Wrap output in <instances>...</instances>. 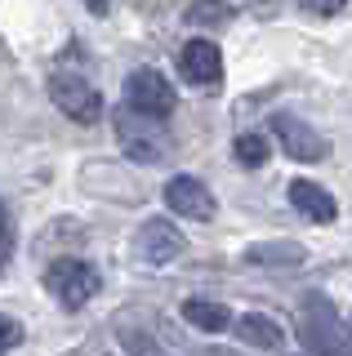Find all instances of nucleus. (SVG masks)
Returning a JSON list of instances; mask_svg holds the SVG:
<instances>
[{
	"label": "nucleus",
	"instance_id": "1",
	"mask_svg": "<svg viewBox=\"0 0 352 356\" xmlns=\"http://www.w3.org/2000/svg\"><path fill=\"white\" fill-rule=\"evenodd\" d=\"M299 343L307 356H348V325L321 289H307L299 303Z\"/></svg>",
	"mask_w": 352,
	"mask_h": 356
},
{
	"label": "nucleus",
	"instance_id": "2",
	"mask_svg": "<svg viewBox=\"0 0 352 356\" xmlns=\"http://www.w3.org/2000/svg\"><path fill=\"white\" fill-rule=\"evenodd\" d=\"M45 289L58 307H85L98 294V272L85 259H54L45 267Z\"/></svg>",
	"mask_w": 352,
	"mask_h": 356
},
{
	"label": "nucleus",
	"instance_id": "3",
	"mask_svg": "<svg viewBox=\"0 0 352 356\" xmlns=\"http://www.w3.org/2000/svg\"><path fill=\"white\" fill-rule=\"evenodd\" d=\"M49 98L67 120H76V125H94V120L103 116V94L76 72H54L49 76Z\"/></svg>",
	"mask_w": 352,
	"mask_h": 356
},
{
	"label": "nucleus",
	"instance_id": "4",
	"mask_svg": "<svg viewBox=\"0 0 352 356\" xmlns=\"http://www.w3.org/2000/svg\"><path fill=\"white\" fill-rule=\"evenodd\" d=\"M174 103H179V94H174V85L165 81V76L157 72V67H138V72L125 76V107L138 111V116H170Z\"/></svg>",
	"mask_w": 352,
	"mask_h": 356
},
{
	"label": "nucleus",
	"instance_id": "5",
	"mask_svg": "<svg viewBox=\"0 0 352 356\" xmlns=\"http://www.w3.org/2000/svg\"><path fill=\"white\" fill-rule=\"evenodd\" d=\"M165 209L170 214H179V218H196V222H210L218 214V200L214 192L201 183L196 174H174V178H165Z\"/></svg>",
	"mask_w": 352,
	"mask_h": 356
},
{
	"label": "nucleus",
	"instance_id": "6",
	"mask_svg": "<svg viewBox=\"0 0 352 356\" xmlns=\"http://www.w3.org/2000/svg\"><path fill=\"white\" fill-rule=\"evenodd\" d=\"M272 134H277L281 152L290 156V161L317 165V161H326V156H330V143H326V134H317L312 125H307V120L290 116V111H277V116H272Z\"/></svg>",
	"mask_w": 352,
	"mask_h": 356
},
{
	"label": "nucleus",
	"instance_id": "7",
	"mask_svg": "<svg viewBox=\"0 0 352 356\" xmlns=\"http://www.w3.org/2000/svg\"><path fill=\"white\" fill-rule=\"evenodd\" d=\"M134 250L147 267H165V263L188 254V236H183L179 222H170V218H147L134 236Z\"/></svg>",
	"mask_w": 352,
	"mask_h": 356
},
{
	"label": "nucleus",
	"instance_id": "8",
	"mask_svg": "<svg viewBox=\"0 0 352 356\" xmlns=\"http://www.w3.org/2000/svg\"><path fill=\"white\" fill-rule=\"evenodd\" d=\"M179 76L188 85H196V89L218 85V81H223V54H218V44L205 40V36H192L179 49Z\"/></svg>",
	"mask_w": 352,
	"mask_h": 356
},
{
	"label": "nucleus",
	"instance_id": "9",
	"mask_svg": "<svg viewBox=\"0 0 352 356\" xmlns=\"http://www.w3.org/2000/svg\"><path fill=\"white\" fill-rule=\"evenodd\" d=\"M152 116H138V111H129L125 107V116H120V147H125V156L129 161H138V165H157V161H165V138L157 129L147 125Z\"/></svg>",
	"mask_w": 352,
	"mask_h": 356
},
{
	"label": "nucleus",
	"instance_id": "10",
	"mask_svg": "<svg viewBox=\"0 0 352 356\" xmlns=\"http://www.w3.org/2000/svg\"><path fill=\"white\" fill-rule=\"evenodd\" d=\"M285 196H290V205L312 222H335V214H339L335 196H330L321 183H307V178H294V183L285 187Z\"/></svg>",
	"mask_w": 352,
	"mask_h": 356
},
{
	"label": "nucleus",
	"instance_id": "11",
	"mask_svg": "<svg viewBox=\"0 0 352 356\" xmlns=\"http://www.w3.org/2000/svg\"><path fill=\"white\" fill-rule=\"evenodd\" d=\"M307 250L299 241H255L246 245V263L250 267H272V272H290V267H303Z\"/></svg>",
	"mask_w": 352,
	"mask_h": 356
},
{
	"label": "nucleus",
	"instance_id": "12",
	"mask_svg": "<svg viewBox=\"0 0 352 356\" xmlns=\"http://www.w3.org/2000/svg\"><path fill=\"white\" fill-rule=\"evenodd\" d=\"M232 330H237L241 343H250V348H259V352H277L285 343V330L268 316V312H246V316L232 321Z\"/></svg>",
	"mask_w": 352,
	"mask_h": 356
},
{
	"label": "nucleus",
	"instance_id": "13",
	"mask_svg": "<svg viewBox=\"0 0 352 356\" xmlns=\"http://www.w3.org/2000/svg\"><path fill=\"white\" fill-rule=\"evenodd\" d=\"M183 321L205 334H218V330H232V312L223 303H210V298H188L183 303Z\"/></svg>",
	"mask_w": 352,
	"mask_h": 356
},
{
	"label": "nucleus",
	"instance_id": "14",
	"mask_svg": "<svg viewBox=\"0 0 352 356\" xmlns=\"http://www.w3.org/2000/svg\"><path fill=\"white\" fill-rule=\"evenodd\" d=\"M183 22L188 27H223V22H232V5L227 0H192L183 9Z\"/></svg>",
	"mask_w": 352,
	"mask_h": 356
},
{
	"label": "nucleus",
	"instance_id": "15",
	"mask_svg": "<svg viewBox=\"0 0 352 356\" xmlns=\"http://www.w3.org/2000/svg\"><path fill=\"white\" fill-rule=\"evenodd\" d=\"M232 156H237V165H246V170H259V165L272 156V147H268V138H263V134H237Z\"/></svg>",
	"mask_w": 352,
	"mask_h": 356
},
{
	"label": "nucleus",
	"instance_id": "16",
	"mask_svg": "<svg viewBox=\"0 0 352 356\" xmlns=\"http://www.w3.org/2000/svg\"><path fill=\"white\" fill-rule=\"evenodd\" d=\"M18 343H23V325H18L14 316H5V312H0V356H5L9 348H18Z\"/></svg>",
	"mask_w": 352,
	"mask_h": 356
},
{
	"label": "nucleus",
	"instance_id": "17",
	"mask_svg": "<svg viewBox=\"0 0 352 356\" xmlns=\"http://www.w3.org/2000/svg\"><path fill=\"white\" fill-rule=\"evenodd\" d=\"M9 250H14V218H9V205L0 200V263L9 259Z\"/></svg>",
	"mask_w": 352,
	"mask_h": 356
},
{
	"label": "nucleus",
	"instance_id": "18",
	"mask_svg": "<svg viewBox=\"0 0 352 356\" xmlns=\"http://www.w3.org/2000/svg\"><path fill=\"white\" fill-rule=\"evenodd\" d=\"M299 5L307 9V14H317V18H335L339 9L348 5V0H299Z\"/></svg>",
	"mask_w": 352,
	"mask_h": 356
},
{
	"label": "nucleus",
	"instance_id": "19",
	"mask_svg": "<svg viewBox=\"0 0 352 356\" xmlns=\"http://www.w3.org/2000/svg\"><path fill=\"white\" fill-rule=\"evenodd\" d=\"M196 356H232V352H223V348H205V352H196Z\"/></svg>",
	"mask_w": 352,
	"mask_h": 356
},
{
	"label": "nucleus",
	"instance_id": "20",
	"mask_svg": "<svg viewBox=\"0 0 352 356\" xmlns=\"http://www.w3.org/2000/svg\"><path fill=\"white\" fill-rule=\"evenodd\" d=\"M348 352H352V325H348Z\"/></svg>",
	"mask_w": 352,
	"mask_h": 356
}]
</instances>
